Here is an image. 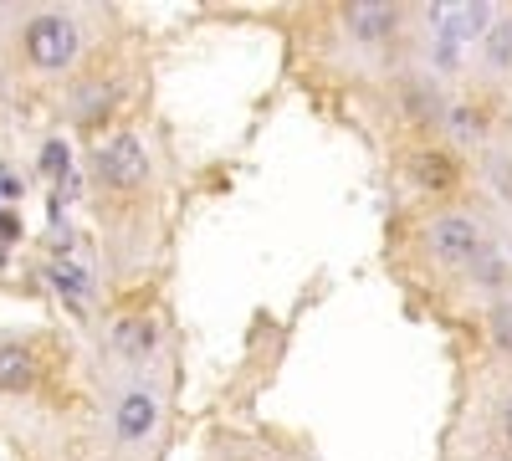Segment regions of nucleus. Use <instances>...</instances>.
<instances>
[{"mask_svg": "<svg viewBox=\"0 0 512 461\" xmlns=\"http://www.w3.org/2000/svg\"><path fill=\"white\" fill-rule=\"evenodd\" d=\"M21 47H26V62L41 67V72H57L77 57V26L67 16H31L26 31H21Z\"/></svg>", "mask_w": 512, "mask_h": 461, "instance_id": "nucleus-1", "label": "nucleus"}, {"mask_svg": "<svg viewBox=\"0 0 512 461\" xmlns=\"http://www.w3.org/2000/svg\"><path fill=\"white\" fill-rule=\"evenodd\" d=\"M154 395H144V390H134V395H128L123 405H118V436L123 441H139L149 426H154Z\"/></svg>", "mask_w": 512, "mask_h": 461, "instance_id": "nucleus-6", "label": "nucleus"}, {"mask_svg": "<svg viewBox=\"0 0 512 461\" xmlns=\"http://www.w3.org/2000/svg\"><path fill=\"white\" fill-rule=\"evenodd\" d=\"M502 436H507V446H512V395L502 400Z\"/></svg>", "mask_w": 512, "mask_h": 461, "instance_id": "nucleus-13", "label": "nucleus"}, {"mask_svg": "<svg viewBox=\"0 0 512 461\" xmlns=\"http://www.w3.org/2000/svg\"><path fill=\"white\" fill-rule=\"evenodd\" d=\"M487 328H492V344H497L502 354H512V298H502V303L492 308Z\"/></svg>", "mask_w": 512, "mask_h": 461, "instance_id": "nucleus-9", "label": "nucleus"}, {"mask_svg": "<svg viewBox=\"0 0 512 461\" xmlns=\"http://www.w3.org/2000/svg\"><path fill=\"white\" fill-rule=\"evenodd\" d=\"M431 251L441 262H472L482 251V226L472 216H441L431 226Z\"/></svg>", "mask_w": 512, "mask_h": 461, "instance_id": "nucleus-3", "label": "nucleus"}, {"mask_svg": "<svg viewBox=\"0 0 512 461\" xmlns=\"http://www.w3.org/2000/svg\"><path fill=\"white\" fill-rule=\"evenodd\" d=\"M144 175H149V154H144V144L128 134V129H118V134L98 149V180L113 185V190H139Z\"/></svg>", "mask_w": 512, "mask_h": 461, "instance_id": "nucleus-2", "label": "nucleus"}, {"mask_svg": "<svg viewBox=\"0 0 512 461\" xmlns=\"http://www.w3.org/2000/svg\"><path fill=\"white\" fill-rule=\"evenodd\" d=\"M395 26H400V11L395 6H379V0H364V6H349V31L359 36V41H390L395 36Z\"/></svg>", "mask_w": 512, "mask_h": 461, "instance_id": "nucleus-5", "label": "nucleus"}, {"mask_svg": "<svg viewBox=\"0 0 512 461\" xmlns=\"http://www.w3.org/2000/svg\"><path fill=\"white\" fill-rule=\"evenodd\" d=\"M16 195H21V185H16L6 170H0V200H16Z\"/></svg>", "mask_w": 512, "mask_h": 461, "instance_id": "nucleus-12", "label": "nucleus"}, {"mask_svg": "<svg viewBox=\"0 0 512 461\" xmlns=\"http://www.w3.org/2000/svg\"><path fill=\"white\" fill-rule=\"evenodd\" d=\"M113 349L123 359H149L154 354V323L149 318H123L118 333H113Z\"/></svg>", "mask_w": 512, "mask_h": 461, "instance_id": "nucleus-7", "label": "nucleus"}, {"mask_svg": "<svg viewBox=\"0 0 512 461\" xmlns=\"http://www.w3.org/2000/svg\"><path fill=\"white\" fill-rule=\"evenodd\" d=\"M41 159H47V175H62L67 170V144H47V154H41Z\"/></svg>", "mask_w": 512, "mask_h": 461, "instance_id": "nucleus-11", "label": "nucleus"}, {"mask_svg": "<svg viewBox=\"0 0 512 461\" xmlns=\"http://www.w3.org/2000/svg\"><path fill=\"white\" fill-rule=\"evenodd\" d=\"M451 129H456L461 139H477V134H482V123H477V113H466V108H451Z\"/></svg>", "mask_w": 512, "mask_h": 461, "instance_id": "nucleus-10", "label": "nucleus"}, {"mask_svg": "<svg viewBox=\"0 0 512 461\" xmlns=\"http://www.w3.org/2000/svg\"><path fill=\"white\" fill-rule=\"evenodd\" d=\"M410 175H415V185H420V190H431V195H446V190H456V185H461L456 159H451V154H441V149H420V154L410 159Z\"/></svg>", "mask_w": 512, "mask_h": 461, "instance_id": "nucleus-4", "label": "nucleus"}, {"mask_svg": "<svg viewBox=\"0 0 512 461\" xmlns=\"http://www.w3.org/2000/svg\"><path fill=\"white\" fill-rule=\"evenodd\" d=\"M36 380V359L21 344H0V390H26Z\"/></svg>", "mask_w": 512, "mask_h": 461, "instance_id": "nucleus-8", "label": "nucleus"}]
</instances>
